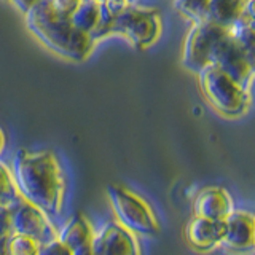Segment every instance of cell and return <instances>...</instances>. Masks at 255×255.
<instances>
[{
	"instance_id": "1",
	"label": "cell",
	"mask_w": 255,
	"mask_h": 255,
	"mask_svg": "<svg viewBox=\"0 0 255 255\" xmlns=\"http://www.w3.org/2000/svg\"><path fill=\"white\" fill-rule=\"evenodd\" d=\"M10 171L22 199L40 207L51 220L59 217L66 198V177L53 151L19 148L13 155Z\"/></svg>"
},
{
	"instance_id": "2",
	"label": "cell",
	"mask_w": 255,
	"mask_h": 255,
	"mask_svg": "<svg viewBox=\"0 0 255 255\" xmlns=\"http://www.w3.org/2000/svg\"><path fill=\"white\" fill-rule=\"evenodd\" d=\"M26 26L40 43L58 56L70 61H86L94 48L91 35L77 30L70 19L54 16L45 3L40 0L24 13Z\"/></svg>"
},
{
	"instance_id": "3",
	"label": "cell",
	"mask_w": 255,
	"mask_h": 255,
	"mask_svg": "<svg viewBox=\"0 0 255 255\" xmlns=\"http://www.w3.org/2000/svg\"><path fill=\"white\" fill-rule=\"evenodd\" d=\"M107 199L115 220L134 235L151 236L159 233L161 225L153 207L135 191L125 185L112 183L107 187Z\"/></svg>"
},
{
	"instance_id": "4",
	"label": "cell",
	"mask_w": 255,
	"mask_h": 255,
	"mask_svg": "<svg viewBox=\"0 0 255 255\" xmlns=\"http://www.w3.org/2000/svg\"><path fill=\"white\" fill-rule=\"evenodd\" d=\"M199 86L206 96L207 102L228 118L241 117L247 112L251 102L249 88H244L222 72L217 66L209 64L198 74Z\"/></svg>"
},
{
	"instance_id": "5",
	"label": "cell",
	"mask_w": 255,
	"mask_h": 255,
	"mask_svg": "<svg viewBox=\"0 0 255 255\" xmlns=\"http://www.w3.org/2000/svg\"><path fill=\"white\" fill-rule=\"evenodd\" d=\"M163 22L158 10L131 3L115 16L109 35H120L132 46L145 50L159 38Z\"/></svg>"
},
{
	"instance_id": "6",
	"label": "cell",
	"mask_w": 255,
	"mask_h": 255,
	"mask_svg": "<svg viewBox=\"0 0 255 255\" xmlns=\"http://www.w3.org/2000/svg\"><path fill=\"white\" fill-rule=\"evenodd\" d=\"M230 29L222 27L211 21L193 22L183 42L182 64L190 72L199 74L204 67L212 64L214 53L219 43L228 35Z\"/></svg>"
},
{
	"instance_id": "7",
	"label": "cell",
	"mask_w": 255,
	"mask_h": 255,
	"mask_svg": "<svg viewBox=\"0 0 255 255\" xmlns=\"http://www.w3.org/2000/svg\"><path fill=\"white\" fill-rule=\"evenodd\" d=\"M91 252L93 255H142L139 236L115 219L94 231Z\"/></svg>"
},
{
	"instance_id": "8",
	"label": "cell",
	"mask_w": 255,
	"mask_h": 255,
	"mask_svg": "<svg viewBox=\"0 0 255 255\" xmlns=\"http://www.w3.org/2000/svg\"><path fill=\"white\" fill-rule=\"evenodd\" d=\"M220 247L230 255H249L255 251V214L233 211L227 217Z\"/></svg>"
},
{
	"instance_id": "9",
	"label": "cell",
	"mask_w": 255,
	"mask_h": 255,
	"mask_svg": "<svg viewBox=\"0 0 255 255\" xmlns=\"http://www.w3.org/2000/svg\"><path fill=\"white\" fill-rule=\"evenodd\" d=\"M13 233L32 236L40 244H45L58 238V227L40 207L22 199L13 211Z\"/></svg>"
},
{
	"instance_id": "10",
	"label": "cell",
	"mask_w": 255,
	"mask_h": 255,
	"mask_svg": "<svg viewBox=\"0 0 255 255\" xmlns=\"http://www.w3.org/2000/svg\"><path fill=\"white\" fill-rule=\"evenodd\" d=\"M212 64L217 66L222 72H225L228 77H231L239 85H243L244 88H249L254 70L251 67V64L247 62L241 46H239V43L231 37L230 32L219 43L217 50L214 53Z\"/></svg>"
},
{
	"instance_id": "11",
	"label": "cell",
	"mask_w": 255,
	"mask_h": 255,
	"mask_svg": "<svg viewBox=\"0 0 255 255\" xmlns=\"http://www.w3.org/2000/svg\"><path fill=\"white\" fill-rule=\"evenodd\" d=\"M227 230L225 220H211L193 215L185 227V239L190 247L198 252H211L220 247V241Z\"/></svg>"
},
{
	"instance_id": "12",
	"label": "cell",
	"mask_w": 255,
	"mask_h": 255,
	"mask_svg": "<svg viewBox=\"0 0 255 255\" xmlns=\"http://www.w3.org/2000/svg\"><path fill=\"white\" fill-rule=\"evenodd\" d=\"M235 211L233 198L222 187H206L193 201V215L211 220H227Z\"/></svg>"
},
{
	"instance_id": "13",
	"label": "cell",
	"mask_w": 255,
	"mask_h": 255,
	"mask_svg": "<svg viewBox=\"0 0 255 255\" xmlns=\"http://www.w3.org/2000/svg\"><path fill=\"white\" fill-rule=\"evenodd\" d=\"M94 231L96 230L86 215L75 214L69 217L61 227H58V239L66 244L69 249L78 251L82 247L91 246Z\"/></svg>"
},
{
	"instance_id": "14",
	"label": "cell",
	"mask_w": 255,
	"mask_h": 255,
	"mask_svg": "<svg viewBox=\"0 0 255 255\" xmlns=\"http://www.w3.org/2000/svg\"><path fill=\"white\" fill-rule=\"evenodd\" d=\"M244 0H209L206 19L230 29L244 14Z\"/></svg>"
},
{
	"instance_id": "15",
	"label": "cell",
	"mask_w": 255,
	"mask_h": 255,
	"mask_svg": "<svg viewBox=\"0 0 255 255\" xmlns=\"http://www.w3.org/2000/svg\"><path fill=\"white\" fill-rule=\"evenodd\" d=\"M99 18H101V3L98 0H82L69 19L77 30L83 32L86 35H91L93 38L94 30L98 29Z\"/></svg>"
},
{
	"instance_id": "16",
	"label": "cell",
	"mask_w": 255,
	"mask_h": 255,
	"mask_svg": "<svg viewBox=\"0 0 255 255\" xmlns=\"http://www.w3.org/2000/svg\"><path fill=\"white\" fill-rule=\"evenodd\" d=\"M230 34L241 46L247 62L251 64L255 74V21L243 14L241 19L230 27Z\"/></svg>"
},
{
	"instance_id": "17",
	"label": "cell",
	"mask_w": 255,
	"mask_h": 255,
	"mask_svg": "<svg viewBox=\"0 0 255 255\" xmlns=\"http://www.w3.org/2000/svg\"><path fill=\"white\" fill-rule=\"evenodd\" d=\"M21 201L22 196L16 188L10 167L0 161V206H6L14 211L21 204Z\"/></svg>"
},
{
	"instance_id": "18",
	"label": "cell",
	"mask_w": 255,
	"mask_h": 255,
	"mask_svg": "<svg viewBox=\"0 0 255 255\" xmlns=\"http://www.w3.org/2000/svg\"><path fill=\"white\" fill-rule=\"evenodd\" d=\"M209 0H174V8L191 22L206 21Z\"/></svg>"
},
{
	"instance_id": "19",
	"label": "cell",
	"mask_w": 255,
	"mask_h": 255,
	"mask_svg": "<svg viewBox=\"0 0 255 255\" xmlns=\"http://www.w3.org/2000/svg\"><path fill=\"white\" fill-rule=\"evenodd\" d=\"M37 239L22 233H11L8 238V255H37L40 251Z\"/></svg>"
},
{
	"instance_id": "20",
	"label": "cell",
	"mask_w": 255,
	"mask_h": 255,
	"mask_svg": "<svg viewBox=\"0 0 255 255\" xmlns=\"http://www.w3.org/2000/svg\"><path fill=\"white\" fill-rule=\"evenodd\" d=\"M82 0H45V3L54 16L69 19L72 13L77 10Z\"/></svg>"
},
{
	"instance_id": "21",
	"label": "cell",
	"mask_w": 255,
	"mask_h": 255,
	"mask_svg": "<svg viewBox=\"0 0 255 255\" xmlns=\"http://www.w3.org/2000/svg\"><path fill=\"white\" fill-rule=\"evenodd\" d=\"M37 255H74V251L69 249L66 244L56 238L53 241H48L40 246V251Z\"/></svg>"
},
{
	"instance_id": "22",
	"label": "cell",
	"mask_w": 255,
	"mask_h": 255,
	"mask_svg": "<svg viewBox=\"0 0 255 255\" xmlns=\"http://www.w3.org/2000/svg\"><path fill=\"white\" fill-rule=\"evenodd\" d=\"M13 233V209L0 206V236H10Z\"/></svg>"
},
{
	"instance_id": "23",
	"label": "cell",
	"mask_w": 255,
	"mask_h": 255,
	"mask_svg": "<svg viewBox=\"0 0 255 255\" xmlns=\"http://www.w3.org/2000/svg\"><path fill=\"white\" fill-rule=\"evenodd\" d=\"M10 2L18 8L19 11H22V13H26L29 8H32L35 3H38L40 0H10Z\"/></svg>"
},
{
	"instance_id": "24",
	"label": "cell",
	"mask_w": 255,
	"mask_h": 255,
	"mask_svg": "<svg viewBox=\"0 0 255 255\" xmlns=\"http://www.w3.org/2000/svg\"><path fill=\"white\" fill-rule=\"evenodd\" d=\"M244 16L255 21V0H246L244 3Z\"/></svg>"
},
{
	"instance_id": "25",
	"label": "cell",
	"mask_w": 255,
	"mask_h": 255,
	"mask_svg": "<svg viewBox=\"0 0 255 255\" xmlns=\"http://www.w3.org/2000/svg\"><path fill=\"white\" fill-rule=\"evenodd\" d=\"M10 236H0V255H8V238Z\"/></svg>"
},
{
	"instance_id": "26",
	"label": "cell",
	"mask_w": 255,
	"mask_h": 255,
	"mask_svg": "<svg viewBox=\"0 0 255 255\" xmlns=\"http://www.w3.org/2000/svg\"><path fill=\"white\" fill-rule=\"evenodd\" d=\"M74 255H93L91 246H86V247H82V249H78V251H74Z\"/></svg>"
},
{
	"instance_id": "27",
	"label": "cell",
	"mask_w": 255,
	"mask_h": 255,
	"mask_svg": "<svg viewBox=\"0 0 255 255\" xmlns=\"http://www.w3.org/2000/svg\"><path fill=\"white\" fill-rule=\"evenodd\" d=\"M5 145H6V137H5V132L2 131V128H0V155L3 153Z\"/></svg>"
},
{
	"instance_id": "28",
	"label": "cell",
	"mask_w": 255,
	"mask_h": 255,
	"mask_svg": "<svg viewBox=\"0 0 255 255\" xmlns=\"http://www.w3.org/2000/svg\"><path fill=\"white\" fill-rule=\"evenodd\" d=\"M98 2L101 3V2H104V0H98ZM128 2H129V3H134V0H128Z\"/></svg>"
},
{
	"instance_id": "29",
	"label": "cell",
	"mask_w": 255,
	"mask_h": 255,
	"mask_svg": "<svg viewBox=\"0 0 255 255\" xmlns=\"http://www.w3.org/2000/svg\"><path fill=\"white\" fill-rule=\"evenodd\" d=\"M244 2H246V0H244Z\"/></svg>"
}]
</instances>
